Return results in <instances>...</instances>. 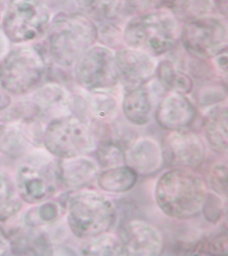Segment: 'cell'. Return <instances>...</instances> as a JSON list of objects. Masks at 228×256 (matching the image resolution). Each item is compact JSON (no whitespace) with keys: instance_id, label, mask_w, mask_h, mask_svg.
<instances>
[{"instance_id":"6da1fadb","label":"cell","mask_w":228,"mask_h":256,"mask_svg":"<svg viewBox=\"0 0 228 256\" xmlns=\"http://www.w3.org/2000/svg\"><path fill=\"white\" fill-rule=\"evenodd\" d=\"M207 194L205 184L198 176L177 168L165 172L158 180L155 200L165 215L188 220L201 213Z\"/></svg>"},{"instance_id":"7a4b0ae2","label":"cell","mask_w":228,"mask_h":256,"mask_svg":"<svg viewBox=\"0 0 228 256\" xmlns=\"http://www.w3.org/2000/svg\"><path fill=\"white\" fill-rule=\"evenodd\" d=\"M97 40V28L85 16L58 17L49 26L46 47L49 57L64 68L75 66Z\"/></svg>"},{"instance_id":"3957f363","label":"cell","mask_w":228,"mask_h":256,"mask_svg":"<svg viewBox=\"0 0 228 256\" xmlns=\"http://www.w3.org/2000/svg\"><path fill=\"white\" fill-rule=\"evenodd\" d=\"M179 20L167 11H153L132 18L124 29V42L128 47L150 55L167 53L181 36Z\"/></svg>"},{"instance_id":"277c9868","label":"cell","mask_w":228,"mask_h":256,"mask_svg":"<svg viewBox=\"0 0 228 256\" xmlns=\"http://www.w3.org/2000/svg\"><path fill=\"white\" fill-rule=\"evenodd\" d=\"M68 212L70 229L82 239L107 233L117 216L111 200L93 190H85L72 196L68 203Z\"/></svg>"},{"instance_id":"5b68a950","label":"cell","mask_w":228,"mask_h":256,"mask_svg":"<svg viewBox=\"0 0 228 256\" xmlns=\"http://www.w3.org/2000/svg\"><path fill=\"white\" fill-rule=\"evenodd\" d=\"M45 72V62L39 50L18 46L0 62V85L9 94L24 95L39 86Z\"/></svg>"},{"instance_id":"8992f818","label":"cell","mask_w":228,"mask_h":256,"mask_svg":"<svg viewBox=\"0 0 228 256\" xmlns=\"http://www.w3.org/2000/svg\"><path fill=\"white\" fill-rule=\"evenodd\" d=\"M51 20L47 0H12L3 19L4 34L14 43H27L41 37Z\"/></svg>"},{"instance_id":"52a82bcc","label":"cell","mask_w":228,"mask_h":256,"mask_svg":"<svg viewBox=\"0 0 228 256\" xmlns=\"http://www.w3.org/2000/svg\"><path fill=\"white\" fill-rule=\"evenodd\" d=\"M43 141L48 151L61 159L85 156L97 147L89 126L71 116L53 120L44 132Z\"/></svg>"},{"instance_id":"ba28073f","label":"cell","mask_w":228,"mask_h":256,"mask_svg":"<svg viewBox=\"0 0 228 256\" xmlns=\"http://www.w3.org/2000/svg\"><path fill=\"white\" fill-rule=\"evenodd\" d=\"M79 85L88 91L105 92L119 82L115 54L104 46H91L75 64Z\"/></svg>"},{"instance_id":"9c48e42d","label":"cell","mask_w":228,"mask_h":256,"mask_svg":"<svg viewBox=\"0 0 228 256\" xmlns=\"http://www.w3.org/2000/svg\"><path fill=\"white\" fill-rule=\"evenodd\" d=\"M181 41L188 53L198 59H210L227 49V24L207 16L187 22L181 28Z\"/></svg>"},{"instance_id":"30bf717a","label":"cell","mask_w":228,"mask_h":256,"mask_svg":"<svg viewBox=\"0 0 228 256\" xmlns=\"http://www.w3.org/2000/svg\"><path fill=\"white\" fill-rule=\"evenodd\" d=\"M60 185L58 165L39 160H27L18 170L15 188L20 197L29 204L43 203L55 195Z\"/></svg>"},{"instance_id":"8fae6325","label":"cell","mask_w":228,"mask_h":256,"mask_svg":"<svg viewBox=\"0 0 228 256\" xmlns=\"http://www.w3.org/2000/svg\"><path fill=\"white\" fill-rule=\"evenodd\" d=\"M42 128L31 116L13 112L0 116V151L18 156L26 150L28 144H41Z\"/></svg>"},{"instance_id":"7c38bea8","label":"cell","mask_w":228,"mask_h":256,"mask_svg":"<svg viewBox=\"0 0 228 256\" xmlns=\"http://www.w3.org/2000/svg\"><path fill=\"white\" fill-rule=\"evenodd\" d=\"M115 60L119 81L126 91L148 83L156 73L158 65L154 56L129 47L118 50Z\"/></svg>"},{"instance_id":"4fadbf2b","label":"cell","mask_w":228,"mask_h":256,"mask_svg":"<svg viewBox=\"0 0 228 256\" xmlns=\"http://www.w3.org/2000/svg\"><path fill=\"white\" fill-rule=\"evenodd\" d=\"M119 240L124 255L155 256L160 255L163 250V239L159 231L141 220H132L124 224Z\"/></svg>"},{"instance_id":"5bb4252c","label":"cell","mask_w":228,"mask_h":256,"mask_svg":"<svg viewBox=\"0 0 228 256\" xmlns=\"http://www.w3.org/2000/svg\"><path fill=\"white\" fill-rule=\"evenodd\" d=\"M169 163L181 168H194L201 165L205 157V148L201 138L186 130L174 131L165 138L163 150Z\"/></svg>"},{"instance_id":"9a60e30c","label":"cell","mask_w":228,"mask_h":256,"mask_svg":"<svg viewBox=\"0 0 228 256\" xmlns=\"http://www.w3.org/2000/svg\"><path fill=\"white\" fill-rule=\"evenodd\" d=\"M155 116L158 124L164 129L181 131L193 124L197 111L185 95L171 92L160 102Z\"/></svg>"},{"instance_id":"2e32d148","label":"cell","mask_w":228,"mask_h":256,"mask_svg":"<svg viewBox=\"0 0 228 256\" xmlns=\"http://www.w3.org/2000/svg\"><path fill=\"white\" fill-rule=\"evenodd\" d=\"M125 162L137 174L149 176L161 169L164 162L163 150L155 140L142 138L125 152Z\"/></svg>"},{"instance_id":"e0dca14e","label":"cell","mask_w":228,"mask_h":256,"mask_svg":"<svg viewBox=\"0 0 228 256\" xmlns=\"http://www.w3.org/2000/svg\"><path fill=\"white\" fill-rule=\"evenodd\" d=\"M33 100L38 115L57 116V119L66 117L73 106L71 94L57 83L45 84L36 92Z\"/></svg>"},{"instance_id":"ac0fdd59","label":"cell","mask_w":228,"mask_h":256,"mask_svg":"<svg viewBox=\"0 0 228 256\" xmlns=\"http://www.w3.org/2000/svg\"><path fill=\"white\" fill-rule=\"evenodd\" d=\"M57 165L60 185L71 189H77L91 183L99 170L95 161L83 156L63 159Z\"/></svg>"},{"instance_id":"d6986e66","label":"cell","mask_w":228,"mask_h":256,"mask_svg":"<svg viewBox=\"0 0 228 256\" xmlns=\"http://www.w3.org/2000/svg\"><path fill=\"white\" fill-rule=\"evenodd\" d=\"M147 84L126 91L123 101L125 118L136 126L146 125L151 121L154 109V96Z\"/></svg>"},{"instance_id":"ffe728a7","label":"cell","mask_w":228,"mask_h":256,"mask_svg":"<svg viewBox=\"0 0 228 256\" xmlns=\"http://www.w3.org/2000/svg\"><path fill=\"white\" fill-rule=\"evenodd\" d=\"M9 236L11 251L17 255L50 256L53 248L45 235L27 228L13 230Z\"/></svg>"},{"instance_id":"44dd1931","label":"cell","mask_w":228,"mask_h":256,"mask_svg":"<svg viewBox=\"0 0 228 256\" xmlns=\"http://www.w3.org/2000/svg\"><path fill=\"white\" fill-rule=\"evenodd\" d=\"M204 131L208 142L217 152L225 153L227 150V106L216 105L206 115Z\"/></svg>"},{"instance_id":"7402d4cb","label":"cell","mask_w":228,"mask_h":256,"mask_svg":"<svg viewBox=\"0 0 228 256\" xmlns=\"http://www.w3.org/2000/svg\"><path fill=\"white\" fill-rule=\"evenodd\" d=\"M138 174L127 166L109 168L98 177V185L103 191L113 194L131 190L137 181Z\"/></svg>"},{"instance_id":"603a6c76","label":"cell","mask_w":228,"mask_h":256,"mask_svg":"<svg viewBox=\"0 0 228 256\" xmlns=\"http://www.w3.org/2000/svg\"><path fill=\"white\" fill-rule=\"evenodd\" d=\"M156 73L160 86L171 93L185 95L193 88L191 78L183 72L176 69L169 60H163L157 65Z\"/></svg>"},{"instance_id":"cb8c5ba5","label":"cell","mask_w":228,"mask_h":256,"mask_svg":"<svg viewBox=\"0 0 228 256\" xmlns=\"http://www.w3.org/2000/svg\"><path fill=\"white\" fill-rule=\"evenodd\" d=\"M174 16L187 23L209 16L213 8V0H171Z\"/></svg>"},{"instance_id":"d4e9b609","label":"cell","mask_w":228,"mask_h":256,"mask_svg":"<svg viewBox=\"0 0 228 256\" xmlns=\"http://www.w3.org/2000/svg\"><path fill=\"white\" fill-rule=\"evenodd\" d=\"M80 9L89 19L105 21L119 14L123 0H76Z\"/></svg>"},{"instance_id":"484cf974","label":"cell","mask_w":228,"mask_h":256,"mask_svg":"<svg viewBox=\"0 0 228 256\" xmlns=\"http://www.w3.org/2000/svg\"><path fill=\"white\" fill-rule=\"evenodd\" d=\"M17 192L11 178L0 170V221L10 219L21 210L22 202Z\"/></svg>"},{"instance_id":"4316f807","label":"cell","mask_w":228,"mask_h":256,"mask_svg":"<svg viewBox=\"0 0 228 256\" xmlns=\"http://www.w3.org/2000/svg\"><path fill=\"white\" fill-rule=\"evenodd\" d=\"M84 244L81 252L88 256H121L124 252L119 238L105 233L90 238Z\"/></svg>"},{"instance_id":"83f0119b","label":"cell","mask_w":228,"mask_h":256,"mask_svg":"<svg viewBox=\"0 0 228 256\" xmlns=\"http://www.w3.org/2000/svg\"><path fill=\"white\" fill-rule=\"evenodd\" d=\"M96 154L100 165L107 169L121 166L125 162V151L119 142L111 140L102 142Z\"/></svg>"},{"instance_id":"f1b7e54d","label":"cell","mask_w":228,"mask_h":256,"mask_svg":"<svg viewBox=\"0 0 228 256\" xmlns=\"http://www.w3.org/2000/svg\"><path fill=\"white\" fill-rule=\"evenodd\" d=\"M89 102L92 112L99 119L111 120L117 114V102L106 92H93Z\"/></svg>"},{"instance_id":"f546056e","label":"cell","mask_w":228,"mask_h":256,"mask_svg":"<svg viewBox=\"0 0 228 256\" xmlns=\"http://www.w3.org/2000/svg\"><path fill=\"white\" fill-rule=\"evenodd\" d=\"M61 210L55 202L42 204L27 215V223L30 226L35 224H47L55 222L59 218Z\"/></svg>"},{"instance_id":"4dcf8cb0","label":"cell","mask_w":228,"mask_h":256,"mask_svg":"<svg viewBox=\"0 0 228 256\" xmlns=\"http://www.w3.org/2000/svg\"><path fill=\"white\" fill-rule=\"evenodd\" d=\"M227 234H219L200 240L197 254L225 256L227 254Z\"/></svg>"},{"instance_id":"1f68e13d","label":"cell","mask_w":228,"mask_h":256,"mask_svg":"<svg viewBox=\"0 0 228 256\" xmlns=\"http://www.w3.org/2000/svg\"><path fill=\"white\" fill-rule=\"evenodd\" d=\"M227 97V92L223 87L218 85H206L197 91L196 99L202 107L218 105Z\"/></svg>"},{"instance_id":"d6a6232c","label":"cell","mask_w":228,"mask_h":256,"mask_svg":"<svg viewBox=\"0 0 228 256\" xmlns=\"http://www.w3.org/2000/svg\"><path fill=\"white\" fill-rule=\"evenodd\" d=\"M97 39L110 49L119 48L124 42L123 32L113 24H106L100 29L97 28Z\"/></svg>"},{"instance_id":"836d02e7","label":"cell","mask_w":228,"mask_h":256,"mask_svg":"<svg viewBox=\"0 0 228 256\" xmlns=\"http://www.w3.org/2000/svg\"><path fill=\"white\" fill-rule=\"evenodd\" d=\"M209 183L214 191L222 196H227V168L225 164L218 163L212 168Z\"/></svg>"},{"instance_id":"e575fe53","label":"cell","mask_w":228,"mask_h":256,"mask_svg":"<svg viewBox=\"0 0 228 256\" xmlns=\"http://www.w3.org/2000/svg\"><path fill=\"white\" fill-rule=\"evenodd\" d=\"M201 212L208 221L217 223L223 214V204L221 198L215 194L207 193Z\"/></svg>"},{"instance_id":"d590c367","label":"cell","mask_w":228,"mask_h":256,"mask_svg":"<svg viewBox=\"0 0 228 256\" xmlns=\"http://www.w3.org/2000/svg\"><path fill=\"white\" fill-rule=\"evenodd\" d=\"M212 58L214 59L213 63L216 69L227 76L228 64L227 49L220 52L219 54Z\"/></svg>"},{"instance_id":"8d00e7d4","label":"cell","mask_w":228,"mask_h":256,"mask_svg":"<svg viewBox=\"0 0 228 256\" xmlns=\"http://www.w3.org/2000/svg\"><path fill=\"white\" fill-rule=\"evenodd\" d=\"M11 251L9 236L0 227V256L7 255Z\"/></svg>"},{"instance_id":"74e56055","label":"cell","mask_w":228,"mask_h":256,"mask_svg":"<svg viewBox=\"0 0 228 256\" xmlns=\"http://www.w3.org/2000/svg\"><path fill=\"white\" fill-rule=\"evenodd\" d=\"M11 104V98L9 94L0 85V111L7 109Z\"/></svg>"},{"instance_id":"f35d334b","label":"cell","mask_w":228,"mask_h":256,"mask_svg":"<svg viewBox=\"0 0 228 256\" xmlns=\"http://www.w3.org/2000/svg\"><path fill=\"white\" fill-rule=\"evenodd\" d=\"M8 40L9 39L5 34L0 33V62L9 52L8 51V48H9Z\"/></svg>"},{"instance_id":"ab89813d","label":"cell","mask_w":228,"mask_h":256,"mask_svg":"<svg viewBox=\"0 0 228 256\" xmlns=\"http://www.w3.org/2000/svg\"><path fill=\"white\" fill-rule=\"evenodd\" d=\"M8 5L7 0H0V22L3 19Z\"/></svg>"}]
</instances>
